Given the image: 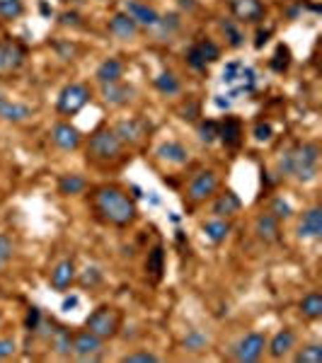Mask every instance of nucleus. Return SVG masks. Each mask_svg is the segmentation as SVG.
Listing matches in <instances>:
<instances>
[{
    "label": "nucleus",
    "instance_id": "obj_1",
    "mask_svg": "<svg viewBox=\"0 0 322 363\" xmlns=\"http://www.w3.org/2000/svg\"><path fill=\"white\" fill-rule=\"evenodd\" d=\"M320 165V146L318 143H301L281 155L279 170L281 174H291L298 182H313L318 177Z\"/></svg>",
    "mask_w": 322,
    "mask_h": 363
},
{
    "label": "nucleus",
    "instance_id": "obj_2",
    "mask_svg": "<svg viewBox=\"0 0 322 363\" xmlns=\"http://www.w3.org/2000/svg\"><path fill=\"white\" fill-rule=\"evenodd\" d=\"M95 206L102 218L114 225H129L136 218V203L114 186H102L95 194Z\"/></svg>",
    "mask_w": 322,
    "mask_h": 363
},
{
    "label": "nucleus",
    "instance_id": "obj_3",
    "mask_svg": "<svg viewBox=\"0 0 322 363\" xmlns=\"http://www.w3.org/2000/svg\"><path fill=\"white\" fill-rule=\"evenodd\" d=\"M124 151V143L114 134V129H100L92 134L90 146H87V155L95 158L100 163H109V160H117Z\"/></svg>",
    "mask_w": 322,
    "mask_h": 363
},
{
    "label": "nucleus",
    "instance_id": "obj_4",
    "mask_svg": "<svg viewBox=\"0 0 322 363\" xmlns=\"http://www.w3.org/2000/svg\"><path fill=\"white\" fill-rule=\"evenodd\" d=\"M255 70L247 68L245 63H240V60H233V63L226 65V70H223V82H226L228 87H233L231 90V97H238L243 95V92H252L255 87Z\"/></svg>",
    "mask_w": 322,
    "mask_h": 363
},
{
    "label": "nucleus",
    "instance_id": "obj_5",
    "mask_svg": "<svg viewBox=\"0 0 322 363\" xmlns=\"http://www.w3.org/2000/svg\"><path fill=\"white\" fill-rule=\"evenodd\" d=\"M119 320H122V317H119V312L114 310V307L102 305V307H97V310L92 312L90 317H87L85 327L90 329L92 334H97V337L109 339V337H114V334H117Z\"/></svg>",
    "mask_w": 322,
    "mask_h": 363
},
{
    "label": "nucleus",
    "instance_id": "obj_6",
    "mask_svg": "<svg viewBox=\"0 0 322 363\" xmlns=\"http://www.w3.org/2000/svg\"><path fill=\"white\" fill-rule=\"evenodd\" d=\"M87 102H90V90L85 85H80V82H70V85H65L61 90L56 107L61 114H78Z\"/></svg>",
    "mask_w": 322,
    "mask_h": 363
},
{
    "label": "nucleus",
    "instance_id": "obj_7",
    "mask_svg": "<svg viewBox=\"0 0 322 363\" xmlns=\"http://www.w3.org/2000/svg\"><path fill=\"white\" fill-rule=\"evenodd\" d=\"M264 349H266L264 334L250 332V334H245V337L236 344V349H233V356H236V361H240V363H255V361L262 359Z\"/></svg>",
    "mask_w": 322,
    "mask_h": 363
},
{
    "label": "nucleus",
    "instance_id": "obj_8",
    "mask_svg": "<svg viewBox=\"0 0 322 363\" xmlns=\"http://www.w3.org/2000/svg\"><path fill=\"white\" fill-rule=\"evenodd\" d=\"M102 349H105V339L92 334L90 329L75 334L73 337V354L78 356L80 361H95L102 356Z\"/></svg>",
    "mask_w": 322,
    "mask_h": 363
},
{
    "label": "nucleus",
    "instance_id": "obj_9",
    "mask_svg": "<svg viewBox=\"0 0 322 363\" xmlns=\"http://www.w3.org/2000/svg\"><path fill=\"white\" fill-rule=\"evenodd\" d=\"M114 134L122 139L124 146H139L143 143V139L148 136V124L143 119H127V121H119Z\"/></svg>",
    "mask_w": 322,
    "mask_h": 363
},
{
    "label": "nucleus",
    "instance_id": "obj_10",
    "mask_svg": "<svg viewBox=\"0 0 322 363\" xmlns=\"http://www.w3.org/2000/svg\"><path fill=\"white\" fill-rule=\"evenodd\" d=\"M218 56H221V51H218L216 44L211 39H201L189 49L187 60L192 68H206V63H214V60H218Z\"/></svg>",
    "mask_w": 322,
    "mask_h": 363
},
{
    "label": "nucleus",
    "instance_id": "obj_11",
    "mask_svg": "<svg viewBox=\"0 0 322 363\" xmlns=\"http://www.w3.org/2000/svg\"><path fill=\"white\" fill-rule=\"evenodd\" d=\"M216 186H218V177L211 172V170H204V172L196 174L192 179V184H189V199L206 201L216 191Z\"/></svg>",
    "mask_w": 322,
    "mask_h": 363
},
{
    "label": "nucleus",
    "instance_id": "obj_12",
    "mask_svg": "<svg viewBox=\"0 0 322 363\" xmlns=\"http://www.w3.org/2000/svg\"><path fill=\"white\" fill-rule=\"evenodd\" d=\"M231 13L240 22H259L264 20V5L262 0H231Z\"/></svg>",
    "mask_w": 322,
    "mask_h": 363
},
{
    "label": "nucleus",
    "instance_id": "obj_13",
    "mask_svg": "<svg viewBox=\"0 0 322 363\" xmlns=\"http://www.w3.org/2000/svg\"><path fill=\"white\" fill-rule=\"evenodd\" d=\"M25 63V49L18 42H0V73L18 70Z\"/></svg>",
    "mask_w": 322,
    "mask_h": 363
},
{
    "label": "nucleus",
    "instance_id": "obj_14",
    "mask_svg": "<svg viewBox=\"0 0 322 363\" xmlns=\"http://www.w3.org/2000/svg\"><path fill=\"white\" fill-rule=\"evenodd\" d=\"M32 117V109L27 104H22L18 100H10L5 92H0V119L3 121H13V124H22Z\"/></svg>",
    "mask_w": 322,
    "mask_h": 363
},
{
    "label": "nucleus",
    "instance_id": "obj_15",
    "mask_svg": "<svg viewBox=\"0 0 322 363\" xmlns=\"http://www.w3.org/2000/svg\"><path fill=\"white\" fill-rule=\"evenodd\" d=\"M322 235V208H310L303 213V221L298 223V238L301 240H318Z\"/></svg>",
    "mask_w": 322,
    "mask_h": 363
},
{
    "label": "nucleus",
    "instance_id": "obj_16",
    "mask_svg": "<svg viewBox=\"0 0 322 363\" xmlns=\"http://www.w3.org/2000/svg\"><path fill=\"white\" fill-rule=\"evenodd\" d=\"M102 97H105V102L109 107H124V104L134 97V87L124 85L122 80L105 82V85H102Z\"/></svg>",
    "mask_w": 322,
    "mask_h": 363
},
{
    "label": "nucleus",
    "instance_id": "obj_17",
    "mask_svg": "<svg viewBox=\"0 0 322 363\" xmlns=\"http://www.w3.org/2000/svg\"><path fill=\"white\" fill-rule=\"evenodd\" d=\"M124 13H127L136 25H143V27H155L157 22H160V15L153 8H148L146 3H139V0H127V10H124Z\"/></svg>",
    "mask_w": 322,
    "mask_h": 363
},
{
    "label": "nucleus",
    "instance_id": "obj_18",
    "mask_svg": "<svg viewBox=\"0 0 322 363\" xmlns=\"http://www.w3.org/2000/svg\"><path fill=\"white\" fill-rule=\"evenodd\" d=\"M255 233H257V238L262 242H266V245H271V242H276L281 238V228H279V218H274L269 211L262 213V216L255 221Z\"/></svg>",
    "mask_w": 322,
    "mask_h": 363
},
{
    "label": "nucleus",
    "instance_id": "obj_19",
    "mask_svg": "<svg viewBox=\"0 0 322 363\" xmlns=\"http://www.w3.org/2000/svg\"><path fill=\"white\" fill-rule=\"evenodd\" d=\"M51 139L61 151H75L80 146V131L70 124H56L51 131Z\"/></svg>",
    "mask_w": 322,
    "mask_h": 363
},
{
    "label": "nucleus",
    "instance_id": "obj_20",
    "mask_svg": "<svg viewBox=\"0 0 322 363\" xmlns=\"http://www.w3.org/2000/svg\"><path fill=\"white\" fill-rule=\"evenodd\" d=\"M51 288H56V291H65L70 284L75 281V262L73 260H63V262H58L56 267H53V272H51Z\"/></svg>",
    "mask_w": 322,
    "mask_h": 363
},
{
    "label": "nucleus",
    "instance_id": "obj_21",
    "mask_svg": "<svg viewBox=\"0 0 322 363\" xmlns=\"http://www.w3.org/2000/svg\"><path fill=\"white\" fill-rule=\"evenodd\" d=\"M109 32H112L117 39L129 42V39H134V37L139 34V25H136V22L131 20L127 13H119V15H114V18L109 20Z\"/></svg>",
    "mask_w": 322,
    "mask_h": 363
},
{
    "label": "nucleus",
    "instance_id": "obj_22",
    "mask_svg": "<svg viewBox=\"0 0 322 363\" xmlns=\"http://www.w3.org/2000/svg\"><path fill=\"white\" fill-rule=\"evenodd\" d=\"M218 139L228 148H238L240 141H243V124L236 117H226L223 124H218Z\"/></svg>",
    "mask_w": 322,
    "mask_h": 363
},
{
    "label": "nucleus",
    "instance_id": "obj_23",
    "mask_svg": "<svg viewBox=\"0 0 322 363\" xmlns=\"http://www.w3.org/2000/svg\"><path fill=\"white\" fill-rule=\"evenodd\" d=\"M293 346H296V332H293V329H281V332L274 334V339L269 342L271 359H283Z\"/></svg>",
    "mask_w": 322,
    "mask_h": 363
},
{
    "label": "nucleus",
    "instance_id": "obj_24",
    "mask_svg": "<svg viewBox=\"0 0 322 363\" xmlns=\"http://www.w3.org/2000/svg\"><path fill=\"white\" fill-rule=\"evenodd\" d=\"M122 73H124V63H122V60H119V58H107V60H102V63L97 65L95 78L100 80V85H105V82L122 80Z\"/></svg>",
    "mask_w": 322,
    "mask_h": 363
},
{
    "label": "nucleus",
    "instance_id": "obj_25",
    "mask_svg": "<svg viewBox=\"0 0 322 363\" xmlns=\"http://www.w3.org/2000/svg\"><path fill=\"white\" fill-rule=\"evenodd\" d=\"M240 206H243L240 196L233 194V191H226V194H221V196H218V199L214 201V216H216V218L236 216V213L240 211Z\"/></svg>",
    "mask_w": 322,
    "mask_h": 363
},
{
    "label": "nucleus",
    "instance_id": "obj_26",
    "mask_svg": "<svg viewBox=\"0 0 322 363\" xmlns=\"http://www.w3.org/2000/svg\"><path fill=\"white\" fill-rule=\"evenodd\" d=\"M157 155H160L162 160L174 163V165H184V163H189V151L182 146V143H177V141H167V143H162V146L157 148Z\"/></svg>",
    "mask_w": 322,
    "mask_h": 363
},
{
    "label": "nucleus",
    "instance_id": "obj_27",
    "mask_svg": "<svg viewBox=\"0 0 322 363\" xmlns=\"http://www.w3.org/2000/svg\"><path fill=\"white\" fill-rule=\"evenodd\" d=\"M228 233H231V223L223 221V218H216V221H209L204 225V235L214 242V245H221V242L228 238Z\"/></svg>",
    "mask_w": 322,
    "mask_h": 363
},
{
    "label": "nucleus",
    "instance_id": "obj_28",
    "mask_svg": "<svg viewBox=\"0 0 322 363\" xmlns=\"http://www.w3.org/2000/svg\"><path fill=\"white\" fill-rule=\"evenodd\" d=\"M51 346H53V351H56V354L68 356V354H73V337H70V334L65 332L63 327H56L51 332Z\"/></svg>",
    "mask_w": 322,
    "mask_h": 363
},
{
    "label": "nucleus",
    "instance_id": "obj_29",
    "mask_svg": "<svg viewBox=\"0 0 322 363\" xmlns=\"http://www.w3.org/2000/svg\"><path fill=\"white\" fill-rule=\"evenodd\" d=\"M301 312L305 317H310V320H318V317L322 315V295L318 293V291L308 293L301 300Z\"/></svg>",
    "mask_w": 322,
    "mask_h": 363
},
{
    "label": "nucleus",
    "instance_id": "obj_30",
    "mask_svg": "<svg viewBox=\"0 0 322 363\" xmlns=\"http://www.w3.org/2000/svg\"><path fill=\"white\" fill-rule=\"evenodd\" d=\"M87 186V182L80 177V174H63L61 179H58V191L65 196H70V194H80Z\"/></svg>",
    "mask_w": 322,
    "mask_h": 363
},
{
    "label": "nucleus",
    "instance_id": "obj_31",
    "mask_svg": "<svg viewBox=\"0 0 322 363\" xmlns=\"http://www.w3.org/2000/svg\"><path fill=\"white\" fill-rule=\"evenodd\" d=\"M296 363H322V346L320 344H308L293 356Z\"/></svg>",
    "mask_w": 322,
    "mask_h": 363
},
{
    "label": "nucleus",
    "instance_id": "obj_32",
    "mask_svg": "<svg viewBox=\"0 0 322 363\" xmlns=\"http://www.w3.org/2000/svg\"><path fill=\"white\" fill-rule=\"evenodd\" d=\"M206 346H209V337L201 332H196V329H192V332L184 337V349L192 351V354H199V351H204Z\"/></svg>",
    "mask_w": 322,
    "mask_h": 363
},
{
    "label": "nucleus",
    "instance_id": "obj_33",
    "mask_svg": "<svg viewBox=\"0 0 322 363\" xmlns=\"http://www.w3.org/2000/svg\"><path fill=\"white\" fill-rule=\"evenodd\" d=\"M148 272L153 274V276H160L162 274V269H165V250L162 247H155V250L148 255Z\"/></svg>",
    "mask_w": 322,
    "mask_h": 363
},
{
    "label": "nucleus",
    "instance_id": "obj_34",
    "mask_svg": "<svg viewBox=\"0 0 322 363\" xmlns=\"http://www.w3.org/2000/svg\"><path fill=\"white\" fill-rule=\"evenodd\" d=\"M155 87L165 95H174V92H179V80L172 73H162L155 78Z\"/></svg>",
    "mask_w": 322,
    "mask_h": 363
},
{
    "label": "nucleus",
    "instance_id": "obj_35",
    "mask_svg": "<svg viewBox=\"0 0 322 363\" xmlns=\"http://www.w3.org/2000/svg\"><path fill=\"white\" fill-rule=\"evenodd\" d=\"M22 15V0H0V18L18 20Z\"/></svg>",
    "mask_w": 322,
    "mask_h": 363
},
{
    "label": "nucleus",
    "instance_id": "obj_36",
    "mask_svg": "<svg viewBox=\"0 0 322 363\" xmlns=\"http://www.w3.org/2000/svg\"><path fill=\"white\" fill-rule=\"evenodd\" d=\"M13 250H15L13 238L3 233L0 235V272H3V269L8 267V262L13 260Z\"/></svg>",
    "mask_w": 322,
    "mask_h": 363
},
{
    "label": "nucleus",
    "instance_id": "obj_37",
    "mask_svg": "<svg viewBox=\"0 0 322 363\" xmlns=\"http://www.w3.org/2000/svg\"><path fill=\"white\" fill-rule=\"evenodd\" d=\"M269 213L281 221V218H291L293 216V208L286 199H281V196H279V199H274L269 203Z\"/></svg>",
    "mask_w": 322,
    "mask_h": 363
},
{
    "label": "nucleus",
    "instance_id": "obj_38",
    "mask_svg": "<svg viewBox=\"0 0 322 363\" xmlns=\"http://www.w3.org/2000/svg\"><path fill=\"white\" fill-rule=\"evenodd\" d=\"M288 63H291V51H288V46H281L276 49V53H274V60H271V68L276 70V73H283V70L288 68Z\"/></svg>",
    "mask_w": 322,
    "mask_h": 363
},
{
    "label": "nucleus",
    "instance_id": "obj_39",
    "mask_svg": "<svg viewBox=\"0 0 322 363\" xmlns=\"http://www.w3.org/2000/svg\"><path fill=\"white\" fill-rule=\"evenodd\" d=\"M160 356H155L153 351H134V354L122 356V363H157Z\"/></svg>",
    "mask_w": 322,
    "mask_h": 363
},
{
    "label": "nucleus",
    "instance_id": "obj_40",
    "mask_svg": "<svg viewBox=\"0 0 322 363\" xmlns=\"http://www.w3.org/2000/svg\"><path fill=\"white\" fill-rule=\"evenodd\" d=\"M199 139L204 143H214L218 139V124L216 121H201L199 124Z\"/></svg>",
    "mask_w": 322,
    "mask_h": 363
},
{
    "label": "nucleus",
    "instance_id": "obj_41",
    "mask_svg": "<svg viewBox=\"0 0 322 363\" xmlns=\"http://www.w3.org/2000/svg\"><path fill=\"white\" fill-rule=\"evenodd\" d=\"M155 27L162 32V37H170V32H174L179 27V20L177 15H165V18H160V22H157Z\"/></svg>",
    "mask_w": 322,
    "mask_h": 363
},
{
    "label": "nucleus",
    "instance_id": "obj_42",
    "mask_svg": "<svg viewBox=\"0 0 322 363\" xmlns=\"http://www.w3.org/2000/svg\"><path fill=\"white\" fill-rule=\"evenodd\" d=\"M15 351H18V344H15V339H10V337L0 339V361L15 356Z\"/></svg>",
    "mask_w": 322,
    "mask_h": 363
},
{
    "label": "nucleus",
    "instance_id": "obj_43",
    "mask_svg": "<svg viewBox=\"0 0 322 363\" xmlns=\"http://www.w3.org/2000/svg\"><path fill=\"white\" fill-rule=\"evenodd\" d=\"M221 27H223V32L231 37V46H240V44H243V34H240L238 27L233 25V22H223Z\"/></svg>",
    "mask_w": 322,
    "mask_h": 363
},
{
    "label": "nucleus",
    "instance_id": "obj_44",
    "mask_svg": "<svg viewBox=\"0 0 322 363\" xmlns=\"http://www.w3.org/2000/svg\"><path fill=\"white\" fill-rule=\"evenodd\" d=\"M255 139H257V141H269L271 139V126L269 124H257V126H255Z\"/></svg>",
    "mask_w": 322,
    "mask_h": 363
},
{
    "label": "nucleus",
    "instance_id": "obj_45",
    "mask_svg": "<svg viewBox=\"0 0 322 363\" xmlns=\"http://www.w3.org/2000/svg\"><path fill=\"white\" fill-rule=\"evenodd\" d=\"M100 284V269H85V276H83V286H95Z\"/></svg>",
    "mask_w": 322,
    "mask_h": 363
},
{
    "label": "nucleus",
    "instance_id": "obj_46",
    "mask_svg": "<svg viewBox=\"0 0 322 363\" xmlns=\"http://www.w3.org/2000/svg\"><path fill=\"white\" fill-rule=\"evenodd\" d=\"M37 324H39V310H37V307H30V312H27V327L37 329Z\"/></svg>",
    "mask_w": 322,
    "mask_h": 363
},
{
    "label": "nucleus",
    "instance_id": "obj_47",
    "mask_svg": "<svg viewBox=\"0 0 322 363\" xmlns=\"http://www.w3.org/2000/svg\"><path fill=\"white\" fill-rule=\"evenodd\" d=\"M78 305V295H73V298H65L63 300V310H70V307Z\"/></svg>",
    "mask_w": 322,
    "mask_h": 363
},
{
    "label": "nucleus",
    "instance_id": "obj_48",
    "mask_svg": "<svg viewBox=\"0 0 322 363\" xmlns=\"http://www.w3.org/2000/svg\"><path fill=\"white\" fill-rule=\"evenodd\" d=\"M0 324H3V312H0Z\"/></svg>",
    "mask_w": 322,
    "mask_h": 363
}]
</instances>
